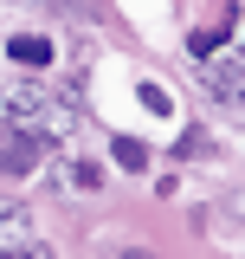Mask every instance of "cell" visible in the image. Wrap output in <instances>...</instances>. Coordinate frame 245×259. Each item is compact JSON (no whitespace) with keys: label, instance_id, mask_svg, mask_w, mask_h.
I'll list each match as a JSON object with an SVG mask.
<instances>
[{"label":"cell","instance_id":"1","mask_svg":"<svg viewBox=\"0 0 245 259\" xmlns=\"http://www.w3.org/2000/svg\"><path fill=\"white\" fill-rule=\"evenodd\" d=\"M0 253H45V240H32L26 201H13V194H0Z\"/></svg>","mask_w":245,"mask_h":259},{"label":"cell","instance_id":"2","mask_svg":"<svg viewBox=\"0 0 245 259\" xmlns=\"http://www.w3.org/2000/svg\"><path fill=\"white\" fill-rule=\"evenodd\" d=\"M45 110H52V97L39 91V84H13V91L0 97V117H7L13 130H39V117H45Z\"/></svg>","mask_w":245,"mask_h":259},{"label":"cell","instance_id":"3","mask_svg":"<svg viewBox=\"0 0 245 259\" xmlns=\"http://www.w3.org/2000/svg\"><path fill=\"white\" fill-rule=\"evenodd\" d=\"M32 162H39V143H32V130H26V136H7V143H0V168H7V175H26Z\"/></svg>","mask_w":245,"mask_h":259},{"label":"cell","instance_id":"4","mask_svg":"<svg viewBox=\"0 0 245 259\" xmlns=\"http://www.w3.org/2000/svg\"><path fill=\"white\" fill-rule=\"evenodd\" d=\"M58 182H65V188H84V194H91V188H103L97 162H84V156H65V162H58Z\"/></svg>","mask_w":245,"mask_h":259},{"label":"cell","instance_id":"5","mask_svg":"<svg viewBox=\"0 0 245 259\" xmlns=\"http://www.w3.org/2000/svg\"><path fill=\"white\" fill-rule=\"evenodd\" d=\"M207 91H213V97H226V104H232V97H239V59H226V65H213V71H207Z\"/></svg>","mask_w":245,"mask_h":259},{"label":"cell","instance_id":"6","mask_svg":"<svg viewBox=\"0 0 245 259\" xmlns=\"http://www.w3.org/2000/svg\"><path fill=\"white\" fill-rule=\"evenodd\" d=\"M13 52H20V59H32V65H39V59H45V39H13Z\"/></svg>","mask_w":245,"mask_h":259}]
</instances>
